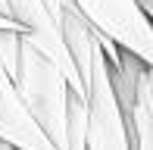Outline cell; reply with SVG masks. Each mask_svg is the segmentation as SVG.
Instances as JSON below:
<instances>
[{
    "mask_svg": "<svg viewBox=\"0 0 153 150\" xmlns=\"http://www.w3.org/2000/svg\"><path fill=\"white\" fill-rule=\"evenodd\" d=\"M88 25L153 72V22L141 0H72Z\"/></svg>",
    "mask_w": 153,
    "mask_h": 150,
    "instance_id": "3957f363",
    "label": "cell"
},
{
    "mask_svg": "<svg viewBox=\"0 0 153 150\" xmlns=\"http://www.w3.org/2000/svg\"><path fill=\"white\" fill-rule=\"evenodd\" d=\"M0 150H13V147H6V144H3V141H0Z\"/></svg>",
    "mask_w": 153,
    "mask_h": 150,
    "instance_id": "ba28073f",
    "label": "cell"
},
{
    "mask_svg": "<svg viewBox=\"0 0 153 150\" xmlns=\"http://www.w3.org/2000/svg\"><path fill=\"white\" fill-rule=\"evenodd\" d=\"M128 125H131L134 150H153V106L147 97V85H144V69H141V78H137V100L128 116Z\"/></svg>",
    "mask_w": 153,
    "mask_h": 150,
    "instance_id": "8992f818",
    "label": "cell"
},
{
    "mask_svg": "<svg viewBox=\"0 0 153 150\" xmlns=\"http://www.w3.org/2000/svg\"><path fill=\"white\" fill-rule=\"evenodd\" d=\"M66 44L75 66L85 81V100H88V131L85 147L88 150H134L131 144V125L125 113L119 91L113 81V69L106 63V53L100 47V38L91 25H69Z\"/></svg>",
    "mask_w": 153,
    "mask_h": 150,
    "instance_id": "6da1fadb",
    "label": "cell"
},
{
    "mask_svg": "<svg viewBox=\"0 0 153 150\" xmlns=\"http://www.w3.org/2000/svg\"><path fill=\"white\" fill-rule=\"evenodd\" d=\"M16 88L22 94L25 106L31 110V116L38 119V125L56 144V150H72V144H69V103H72V88H69L66 75L28 38H22Z\"/></svg>",
    "mask_w": 153,
    "mask_h": 150,
    "instance_id": "7a4b0ae2",
    "label": "cell"
},
{
    "mask_svg": "<svg viewBox=\"0 0 153 150\" xmlns=\"http://www.w3.org/2000/svg\"><path fill=\"white\" fill-rule=\"evenodd\" d=\"M6 10L25 28V38L50 59L56 69L66 75L69 88H72L75 97H85V81H81V72L75 66L72 53L66 47V38H62V28L56 22V16L50 13L47 0H6Z\"/></svg>",
    "mask_w": 153,
    "mask_h": 150,
    "instance_id": "277c9868",
    "label": "cell"
},
{
    "mask_svg": "<svg viewBox=\"0 0 153 150\" xmlns=\"http://www.w3.org/2000/svg\"><path fill=\"white\" fill-rule=\"evenodd\" d=\"M0 141L13 150H56L3 66H0Z\"/></svg>",
    "mask_w": 153,
    "mask_h": 150,
    "instance_id": "5b68a950",
    "label": "cell"
},
{
    "mask_svg": "<svg viewBox=\"0 0 153 150\" xmlns=\"http://www.w3.org/2000/svg\"><path fill=\"white\" fill-rule=\"evenodd\" d=\"M144 85H147V97H150V106H153V72L144 69Z\"/></svg>",
    "mask_w": 153,
    "mask_h": 150,
    "instance_id": "52a82bcc",
    "label": "cell"
}]
</instances>
